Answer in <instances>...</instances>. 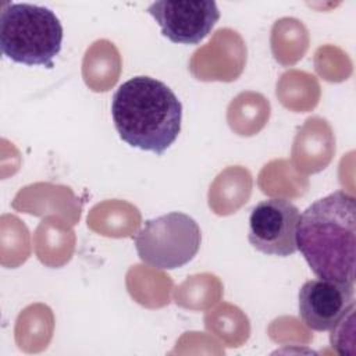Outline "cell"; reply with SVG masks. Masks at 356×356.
Returning <instances> with one entry per match:
<instances>
[{
  "label": "cell",
  "mask_w": 356,
  "mask_h": 356,
  "mask_svg": "<svg viewBox=\"0 0 356 356\" xmlns=\"http://www.w3.org/2000/svg\"><path fill=\"white\" fill-rule=\"evenodd\" d=\"M296 249L318 278L355 285V196L335 191L313 202L299 216Z\"/></svg>",
  "instance_id": "6da1fadb"
},
{
  "label": "cell",
  "mask_w": 356,
  "mask_h": 356,
  "mask_svg": "<svg viewBox=\"0 0 356 356\" xmlns=\"http://www.w3.org/2000/svg\"><path fill=\"white\" fill-rule=\"evenodd\" d=\"M111 117L125 143L160 156L181 132L182 104L164 82L139 75L118 86Z\"/></svg>",
  "instance_id": "7a4b0ae2"
},
{
  "label": "cell",
  "mask_w": 356,
  "mask_h": 356,
  "mask_svg": "<svg viewBox=\"0 0 356 356\" xmlns=\"http://www.w3.org/2000/svg\"><path fill=\"white\" fill-rule=\"evenodd\" d=\"M63 44V25L47 7L7 3L0 13V49L7 58L25 65L53 67Z\"/></svg>",
  "instance_id": "3957f363"
},
{
  "label": "cell",
  "mask_w": 356,
  "mask_h": 356,
  "mask_svg": "<svg viewBox=\"0 0 356 356\" xmlns=\"http://www.w3.org/2000/svg\"><path fill=\"white\" fill-rule=\"evenodd\" d=\"M202 232L188 214L171 211L145 221L135 235L139 259L159 270H174L188 264L199 252Z\"/></svg>",
  "instance_id": "277c9868"
},
{
  "label": "cell",
  "mask_w": 356,
  "mask_h": 356,
  "mask_svg": "<svg viewBox=\"0 0 356 356\" xmlns=\"http://www.w3.org/2000/svg\"><path fill=\"white\" fill-rule=\"evenodd\" d=\"M299 209L286 199L271 197L259 202L249 216L250 245L267 254L286 257L296 249Z\"/></svg>",
  "instance_id": "5b68a950"
},
{
  "label": "cell",
  "mask_w": 356,
  "mask_h": 356,
  "mask_svg": "<svg viewBox=\"0 0 356 356\" xmlns=\"http://www.w3.org/2000/svg\"><path fill=\"white\" fill-rule=\"evenodd\" d=\"M174 43L197 44L213 29L220 11L213 0H159L146 10Z\"/></svg>",
  "instance_id": "8992f818"
},
{
  "label": "cell",
  "mask_w": 356,
  "mask_h": 356,
  "mask_svg": "<svg viewBox=\"0 0 356 356\" xmlns=\"http://www.w3.org/2000/svg\"><path fill=\"white\" fill-rule=\"evenodd\" d=\"M299 317L313 331H330L355 306V285L325 278L306 281L299 289Z\"/></svg>",
  "instance_id": "52a82bcc"
}]
</instances>
